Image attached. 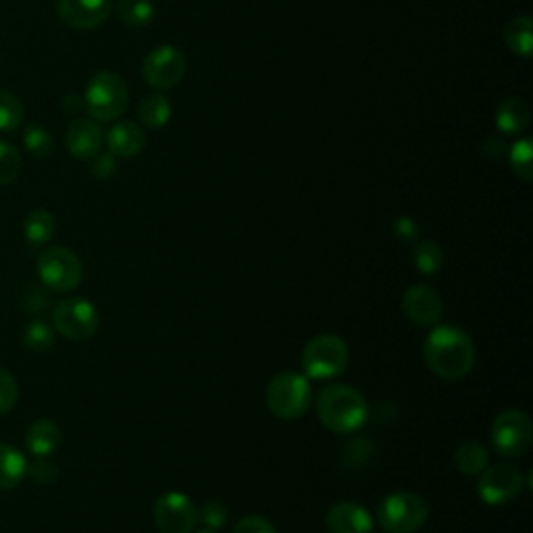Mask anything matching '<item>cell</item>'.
<instances>
[{
  "label": "cell",
  "instance_id": "28",
  "mask_svg": "<svg viewBox=\"0 0 533 533\" xmlns=\"http://www.w3.org/2000/svg\"><path fill=\"white\" fill-rule=\"evenodd\" d=\"M19 171H21L19 150L13 144L0 140V186L13 184L19 177Z\"/></svg>",
  "mask_w": 533,
  "mask_h": 533
},
{
  "label": "cell",
  "instance_id": "12",
  "mask_svg": "<svg viewBox=\"0 0 533 533\" xmlns=\"http://www.w3.org/2000/svg\"><path fill=\"white\" fill-rule=\"evenodd\" d=\"M142 75L148 86L157 90H169L182 82L186 75V55L177 46H157L144 59Z\"/></svg>",
  "mask_w": 533,
  "mask_h": 533
},
{
  "label": "cell",
  "instance_id": "13",
  "mask_svg": "<svg viewBox=\"0 0 533 533\" xmlns=\"http://www.w3.org/2000/svg\"><path fill=\"white\" fill-rule=\"evenodd\" d=\"M402 311L415 325L434 327L444 315V300L436 288L415 284L402 296Z\"/></svg>",
  "mask_w": 533,
  "mask_h": 533
},
{
  "label": "cell",
  "instance_id": "6",
  "mask_svg": "<svg viewBox=\"0 0 533 533\" xmlns=\"http://www.w3.org/2000/svg\"><path fill=\"white\" fill-rule=\"evenodd\" d=\"M128 86L123 78L111 71H100L88 82L84 105L88 113L98 121H113L123 115L128 107Z\"/></svg>",
  "mask_w": 533,
  "mask_h": 533
},
{
  "label": "cell",
  "instance_id": "30",
  "mask_svg": "<svg viewBox=\"0 0 533 533\" xmlns=\"http://www.w3.org/2000/svg\"><path fill=\"white\" fill-rule=\"evenodd\" d=\"M23 144L25 148H28L30 155L48 157L55 142H53V136H50L48 130L42 128V125H30V128L23 134Z\"/></svg>",
  "mask_w": 533,
  "mask_h": 533
},
{
  "label": "cell",
  "instance_id": "21",
  "mask_svg": "<svg viewBox=\"0 0 533 533\" xmlns=\"http://www.w3.org/2000/svg\"><path fill=\"white\" fill-rule=\"evenodd\" d=\"M529 123V107L523 98H506L498 107L496 125L504 134H519Z\"/></svg>",
  "mask_w": 533,
  "mask_h": 533
},
{
  "label": "cell",
  "instance_id": "19",
  "mask_svg": "<svg viewBox=\"0 0 533 533\" xmlns=\"http://www.w3.org/2000/svg\"><path fill=\"white\" fill-rule=\"evenodd\" d=\"M28 475V461L25 456L9 446L0 444V492H9L17 488Z\"/></svg>",
  "mask_w": 533,
  "mask_h": 533
},
{
  "label": "cell",
  "instance_id": "15",
  "mask_svg": "<svg viewBox=\"0 0 533 533\" xmlns=\"http://www.w3.org/2000/svg\"><path fill=\"white\" fill-rule=\"evenodd\" d=\"M325 523L332 533H373V517L363 504L352 500L336 502L327 511Z\"/></svg>",
  "mask_w": 533,
  "mask_h": 533
},
{
  "label": "cell",
  "instance_id": "31",
  "mask_svg": "<svg viewBox=\"0 0 533 533\" xmlns=\"http://www.w3.org/2000/svg\"><path fill=\"white\" fill-rule=\"evenodd\" d=\"M531 157H533V146L529 140H519L517 144L511 146V165L515 173L523 177L525 182H531V177H533Z\"/></svg>",
  "mask_w": 533,
  "mask_h": 533
},
{
  "label": "cell",
  "instance_id": "9",
  "mask_svg": "<svg viewBox=\"0 0 533 533\" xmlns=\"http://www.w3.org/2000/svg\"><path fill=\"white\" fill-rule=\"evenodd\" d=\"M525 488V473L519 465L502 461L486 467L477 479V494L486 504L498 506L515 500Z\"/></svg>",
  "mask_w": 533,
  "mask_h": 533
},
{
  "label": "cell",
  "instance_id": "24",
  "mask_svg": "<svg viewBox=\"0 0 533 533\" xmlns=\"http://www.w3.org/2000/svg\"><path fill=\"white\" fill-rule=\"evenodd\" d=\"M138 115L146 128L159 130L171 119V105L163 94H150L142 98V103L138 107Z\"/></svg>",
  "mask_w": 533,
  "mask_h": 533
},
{
  "label": "cell",
  "instance_id": "2",
  "mask_svg": "<svg viewBox=\"0 0 533 533\" xmlns=\"http://www.w3.org/2000/svg\"><path fill=\"white\" fill-rule=\"evenodd\" d=\"M317 417L325 429L348 436L367 423L369 404L357 388L348 384H334L319 392Z\"/></svg>",
  "mask_w": 533,
  "mask_h": 533
},
{
  "label": "cell",
  "instance_id": "18",
  "mask_svg": "<svg viewBox=\"0 0 533 533\" xmlns=\"http://www.w3.org/2000/svg\"><path fill=\"white\" fill-rule=\"evenodd\" d=\"M63 434L55 421L38 419L25 431V446L34 456H53L61 446Z\"/></svg>",
  "mask_w": 533,
  "mask_h": 533
},
{
  "label": "cell",
  "instance_id": "10",
  "mask_svg": "<svg viewBox=\"0 0 533 533\" xmlns=\"http://www.w3.org/2000/svg\"><path fill=\"white\" fill-rule=\"evenodd\" d=\"M96 307L86 298H65L53 311V325L57 332L71 342H86L98 329Z\"/></svg>",
  "mask_w": 533,
  "mask_h": 533
},
{
  "label": "cell",
  "instance_id": "32",
  "mask_svg": "<svg viewBox=\"0 0 533 533\" xmlns=\"http://www.w3.org/2000/svg\"><path fill=\"white\" fill-rule=\"evenodd\" d=\"M28 475L36 481V484L48 486L55 484L59 477V467L50 461V456H36V461L28 465Z\"/></svg>",
  "mask_w": 533,
  "mask_h": 533
},
{
  "label": "cell",
  "instance_id": "16",
  "mask_svg": "<svg viewBox=\"0 0 533 533\" xmlns=\"http://www.w3.org/2000/svg\"><path fill=\"white\" fill-rule=\"evenodd\" d=\"M65 144L75 159H94L100 152V146H103V130H100L98 123L92 119H75L69 125Z\"/></svg>",
  "mask_w": 533,
  "mask_h": 533
},
{
  "label": "cell",
  "instance_id": "5",
  "mask_svg": "<svg viewBox=\"0 0 533 533\" xmlns=\"http://www.w3.org/2000/svg\"><path fill=\"white\" fill-rule=\"evenodd\" d=\"M429 519V504L413 492H396L379 502L377 523L388 533H415Z\"/></svg>",
  "mask_w": 533,
  "mask_h": 533
},
{
  "label": "cell",
  "instance_id": "33",
  "mask_svg": "<svg viewBox=\"0 0 533 533\" xmlns=\"http://www.w3.org/2000/svg\"><path fill=\"white\" fill-rule=\"evenodd\" d=\"M17 398H19V386L15 382V377L7 369H0V415L13 411Z\"/></svg>",
  "mask_w": 533,
  "mask_h": 533
},
{
  "label": "cell",
  "instance_id": "3",
  "mask_svg": "<svg viewBox=\"0 0 533 533\" xmlns=\"http://www.w3.org/2000/svg\"><path fill=\"white\" fill-rule=\"evenodd\" d=\"M267 409L284 421L302 417L313 402V390L309 379L296 371H282L271 377L265 390Z\"/></svg>",
  "mask_w": 533,
  "mask_h": 533
},
{
  "label": "cell",
  "instance_id": "8",
  "mask_svg": "<svg viewBox=\"0 0 533 533\" xmlns=\"http://www.w3.org/2000/svg\"><path fill=\"white\" fill-rule=\"evenodd\" d=\"M492 446L504 459H521L531 448L533 425L529 415L517 409L500 413L492 423Z\"/></svg>",
  "mask_w": 533,
  "mask_h": 533
},
{
  "label": "cell",
  "instance_id": "35",
  "mask_svg": "<svg viewBox=\"0 0 533 533\" xmlns=\"http://www.w3.org/2000/svg\"><path fill=\"white\" fill-rule=\"evenodd\" d=\"M234 533H277V529L273 527L269 519L259 517V515H250L238 521V525L234 527Z\"/></svg>",
  "mask_w": 533,
  "mask_h": 533
},
{
  "label": "cell",
  "instance_id": "22",
  "mask_svg": "<svg viewBox=\"0 0 533 533\" xmlns=\"http://www.w3.org/2000/svg\"><path fill=\"white\" fill-rule=\"evenodd\" d=\"M504 42L515 55L529 57L533 48V34H531V19L529 15H519L506 23L504 28Z\"/></svg>",
  "mask_w": 533,
  "mask_h": 533
},
{
  "label": "cell",
  "instance_id": "14",
  "mask_svg": "<svg viewBox=\"0 0 533 533\" xmlns=\"http://www.w3.org/2000/svg\"><path fill=\"white\" fill-rule=\"evenodd\" d=\"M59 19L73 30H96L111 13V0H59Z\"/></svg>",
  "mask_w": 533,
  "mask_h": 533
},
{
  "label": "cell",
  "instance_id": "26",
  "mask_svg": "<svg viewBox=\"0 0 533 533\" xmlns=\"http://www.w3.org/2000/svg\"><path fill=\"white\" fill-rule=\"evenodd\" d=\"M413 259L423 275H436L444 265V252L434 240H423L415 246Z\"/></svg>",
  "mask_w": 533,
  "mask_h": 533
},
{
  "label": "cell",
  "instance_id": "34",
  "mask_svg": "<svg viewBox=\"0 0 533 533\" xmlns=\"http://www.w3.org/2000/svg\"><path fill=\"white\" fill-rule=\"evenodd\" d=\"M198 521L205 523L207 529H221L225 527L227 523V509L217 502V500H211L207 504H202V509H198Z\"/></svg>",
  "mask_w": 533,
  "mask_h": 533
},
{
  "label": "cell",
  "instance_id": "11",
  "mask_svg": "<svg viewBox=\"0 0 533 533\" xmlns=\"http://www.w3.org/2000/svg\"><path fill=\"white\" fill-rule=\"evenodd\" d=\"M152 519L161 533H192L198 525V506L182 492H165L152 506Z\"/></svg>",
  "mask_w": 533,
  "mask_h": 533
},
{
  "label": "cell",
  "instance_id": "7",
  "mask_svg": "<svg viewBox=\"0 0 533 533\" xmlns=\"http://www.w3.org/2000/svg\"><path fill=\"white\" fill-rule=\"evenodd\" d=\"M38 275L48 290L71 292L82 284L84 265L73 250L65 246H50L38 259Z\"/></svg>",
  "mask_w": 533,
  "mask_h": 533
},
{
  "label": "cell",
  "instance_id": "1",
  "mask_svg": "<svg viewBox=\"0 0 533 533\" xmlns=\"http://www.w3.org/2000/svg\"><path fill=\"white\" fill-rule=\"evenodd\" d=\"M427 367L446 382H459L475 365V346L467 332L456 325H436L425 338Z\"/></svg>",
  "mask_w": 533,
  "mask_h": 533
},
{
  "label": "cell",
  "instance_id": "37",
  "mask_svg": "<svg viewBox=\"0 0 533 533\" xmlns=\"http://www.w3.org/2000/svg\"><path fill=\"white\" fill-rule=\"evenodd\" d=\"M115 161H113V155H103L96 163H94V175L100 177V180H105V177H111L115 173Z\"/></svg>",
  "mask_w": 533,
  "mask_h": 533
},
{
  "label": "cell",
  "instance_id": "20",
  "mask_svg": "<svg viewBox=\"0 0 533 533\" xmlns=\"http://www.w3.org/2000/svg\"><path fill=\"white\" fill-rule=\"evenodd\" d=\"M57 230V221L53 213L46 209H34L23 221V236L32 246H44L53 240Z\"/></svg>",
  "mask_w": 533,
  "mask_h": 533
},
{
  "label": "cell",
  "instance_id": "36",
  "mask_svg": "<svg viewBox=\"0 0 533 533\" xmlns=\"http://www.w3.org/2000/svg\"><path fill=\"white\" fill-rule=\"evenodd\" d=\"M394 234H396L402 242H415L417 236H419V227L415 225L413 219H409V217H400V219L394 223Z\"/></svg>",
  "mask_w": 533,
  "mask_h": 533
},
{
  "label": "cell",
  "instance_id": "23",
  "mask_svg": "<svg viewBox=\"0 0 533 533\" xmlns=\"http://www.w3.org/2000/svg\"><path fill=\"white\" fill-rule=\"evenodd\" d=\"M488 450L479 442H465L454 452V465L463 475H479L488 467Z\"/></svg>",
  "mask_w": 533,
  "mask_h": 533
},
{
  "label": "cell",
  "instance_id": "29",
  "mask_svg": "<svg viewBox=\"0 0 533 533\" xmlns=\"http://www.w3.org/2000/svg\"><path fill=\"white\" fill-rule=\"evenodd\" d=\"M21 338H23V344L28 346L30 350H34V352H44V350H48L50 346L55 344L53 327L46 325L44 321L30 323L28 327H25V332H23Z\"/></svg>",
  "mask_w": 533,
  "mask_h": 533
},
{
  "label": "cell",
  "instance_id": "25",
  "mask_svg": "<svg viewBox=\"0 0 533 533\" xmlns=\"http://www.w3.org/2000/svg\"><path fill=\"white\" fill-rule=\"evenodd\" d=\"M117 13L123 23L132 25V28H144L155 19V5L150 0H119Z\"/></svg>",
  "mask_w": 533,
  "mask_h": 533
},
{
  "label": "cell",
  "instance_id": "4",
  "mask_svg": "<svg viewBox=\"0 0 533 533\" xmlns=\"http://www.w3.org/2000/svg\"><path fill=\"white\" fill-rule=\"evenodd\" d=\"M302 371L311 379H334L342 375L350 363V350L336 334H321L307 342L302 350Z\"/></svg>",
  "mask_w": 533,
  "mask_h": 533
},
{
  "label": "cell",
  "instance_id": "27",
  "mask_svg": "<svg viewBox=\"0 0 533 533\" xmlns=\"http://www.w3.org/2000/svg\"><path fill=\"white\" fill-rule=\"evenodd\" d=\"M21 121H23L21 100L7 90H0V132L17 130Z\"/></svg>",
  "mask_w": 533,
  "mask_h": 533
},
{
  "label": "cell",
  "instance_id": "17",
  "mask_svg": "<svg viewBox=\"0 0 533 533\" xmlns=\"http://www.w3.org/2000/svg\"><path fill=\"white\" fill-rule=\"evenodd\" d=\"M107 146L113 157L119 159H132L138 157L146 146V134L142 132L140 125L132 121H121L109 130L107 134Z\"/></svg>",
  "mask_w": 533,
  "mask_h": 533
},
{
  "label": "cell",
  "instance_id": "38",
  "mask_svg": "<svg viewBox=\"0 0 533 533\" xmlns=\"http://www.w3.org/2000/svg\"><path fill=\"white\" fill-rule=\"evenodd\" d=\"M198 533H217L215 529H202V531H198Z\"/></svg>",
  "mask_w": 533,
  "mask_h": 533
}]
</instances>
